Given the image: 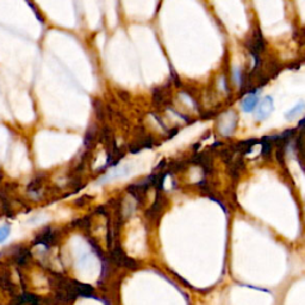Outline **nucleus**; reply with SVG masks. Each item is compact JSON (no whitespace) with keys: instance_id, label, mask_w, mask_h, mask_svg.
<instances>
[{"instance_id":"nucleus-1","label":"nucleus","mask_w":305,"mask_h":305,"mask_svg":"<svg viewBox=\"0 0 305 305\" xmlns=\"http://www.w3.org/2000/svg\"><path fill=\"white\" fill-rule=\"evenodd\" d=\"M273 111V99L271 97H266L262 103L259 106L258 112H257V118L259 120H262L271 115Z\"/></svg>"},{"instance_id":"nucleus-2","label":"nucleus","mask_w":305,"mask_h":305,"mask_svg":"<svg viewBox=\"0 0 305 305\" xmlns=\"http://www.w3.org/2000/svg\"><path fill=\"white\" fill-rule=\"evenodd\" d=\"M54 240H55L54 233H53L50 229H47L44 233H42L41 235L37 237V243L36 244H42V246H44L48 249V248L50 247L52 244H54V243H53V242H54Z\"/></svg>"},{"instance_id":"nucleus-3","label":"nucleus","mask_w":305,"mask_h":305,"mask_svg":"<svg viewBox=\"0 0 305 305\" xmlns=\"http://www.w3.org/2000/svg\"><path fill=\"white\" fill-rule=\"evenodd\" d=\"M258 104V97L255 94H250L244 99L242 103V109L246 112H251L255 109V106Z\"/></svg>"},{"instance_id":"nucleus-4","label":"nucleus","mask_w":305,"mask_h":305,"mask_svg":"<svg viewBox=\"0 0 305 305\" xmlns=\"http://www.w3.org/2000/svg\"><path fill=\"white\" fill-rule=\"evenodd\" d=\"M304 110H305L304 103H300V104L294 106L292 110H290V111L286 113V118L287 119H292V118H294V117H297L298 115H300V113L303 112Z\"/></svg>"},{"instance_id":"nucleus-5","label":"nucleus","mask_w":305,"mask_h":305,"mask_svg":"<svg viewBox=\"0 0 305 305\" xmlns=\"http://www.w3.org/2000/svg\"><path fill=\"white\" fill-rule=\"evenodd\" d=\"M10 233H11V228H10V225L0 226V244L8 240V237L10 236Z\"/></svg>"}]
</instances>
